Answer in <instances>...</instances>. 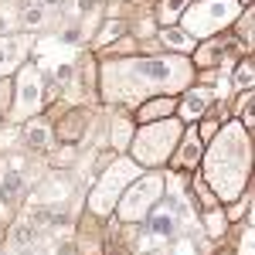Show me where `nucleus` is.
<instances>
[{
  "mask_svg": "<svg viewBox=\"0 0 255 255\" xmlns=\"http://www.w3.org/2000/svg\"><path fill=\"white\" fill-rule=\"evenodd\" d=\"M194 79V65L184 58H143V61H113L102 68V96L113 102L133 106L146 92H177Z\"/></svg>",
  "mask_w": 255,
  "mask_h": 255,
  "instance_id": "1",
  "label": "nucleus"
},
{
  "mask_svg": "<svg viewBox=\"0 0 255 255\" xmlns=\"http://www.w3.org/2000/svg\"><path fill=\"white\" fill-rule=\"evenodd\" d=\"M174 109H177L174 99H150L146 106H139L136 116L143 119V123H157V119H170V116H174Z\"/></svg>",
  "mask_w": 255,
  "mask_h": 255,
  "instance_id": "13",
  "label": "nucleus"
},
{
  "mask_svg": "<svg viewBox=\"0 0 255 255\" xmlns=\"http://www.w3.org/2000/svg\"><path fill=\"white\" fill-rule=\"evenodd\" d=\"M238 10H242L238 0H197L194 7L180 14V20L191 38H208V34H218L221 27H228L238 17Z\"/></svg>",
  "mask_w": 255,
  "mask_h": 255,
  "instance_id": "6",
  "label": "nucleus"
},
{
  "mask_svg": "<svg viewBox=\"0 0 255 255\" xmlns=\"http://www.w3.org/2000/svg\"><path fill=\"white\" fill-rule=\"evenodd\" d=\"M215 255H235V252H228V249H221V252H215Z\"/></svg>",
  "mask_w": 255,
  "mask_h": 255,
  "instance_id": "23",
  "label": "nucleus"
},
{
  "mask_svg": "<svg viewBox=\"0 0 255 255\" xmlns=\"http://www.w3.org/2000/svg\"><path fill=\"white\" fill-rule=\"evenodd\" d=\"M157 255H170V252H157Z\"/></svg>",
  "mask_w": 255,
  "mask_h": 255,
  "instance_id": "25",
  "label": "nucleus"
},
{
  "mask_svg": "<svg viewBox=\"0 0 255 255\" xmlns=\"http://www.w3.org/2000/svg\"><path fill=\"white\" fill-rule=\"evenodd\" d=\"M204 228H208V235L211 238H221L225 235V228H228V221H225V215L221 211H204Z\"/></svg>",
  "mask_w": 255,
  "mask_h": 255,
  "instance_id": "20",
  "label": "nucleus"
},
{
  "mask_svg": "<svg viewBox=\"0 0 255 255\" xmlns=\"http://www.w3.org/2000/svg\"><path fill=\"white\" fill-rule=\"evenodd\" d=\"M252 79H255V68H252V55H245V58L235 65V85L238 89H252Z\"/></svg>",
  "mask_w": 255,
  "mask_h": 255,
  "instance_id": "18",
  "label": "nucleus"
},
{
  "mask_svg": "<svg viewBox=\"0 0 255 255\" xmlns=\"http://www.w3.org/2000/svg\"><path fill=\"white\" fill-rule=\"evenodd\" d=\"M48 3H51V7H58L61 0H41V7H48Z\"/></svg>",
  "mask_w": 255,
  "mask_h": 255,
  "instance_id": "22",
  "label": "nucleus"
},
{
  "mask_svg": "<svg viewBox=\"0 0 255 255\" xmlns=\"http://www.w3.org/2000/svg\"><path fill=\"white\" fill-rule=\"evenodd\" d=\"M180 139V119H160V123H146L136 129V136L129 139V153L136 167H160L174 157V146Z\"/></svg>",
  "mask_w": 255,
  "mask_h": 255,
  "instance_id": "3",
  "label": "nucleus"
},
{
  "mask_svg": "<svg viewBox=\"0 0 255 255\" xmlns=\"http://www.w3.org/2000/svg\"><path fill=\"white\" fill-rule=\"evenodd\" d=\"M238 3H245V7H249V3H252V0H238Z\"/></svg>",
  "mask_w": 255,
  "mask_h": 255,
  "instance_id": "24",
  "label": "nucleus"
},
{
  "mask_svg": "<svg viewBox=\"0 0 255 255\" xmlns=\"http://www.w3.org/2000/svg\"><path fill=\"white\" fill-rule=\"evenodd\" d=\"M238 34H245V48H252V10H245L238 20Z\"/></svg>",
  "mask_w": 255,
  "mask_h": 255,
  "instance_id": "21",
  "label": "nucleus"
},
{
  "mask_svg": "<svg viewBox=\"0 0 255 255\" xmlns=\"http://www.w3.org/2000/svg\"><path fill=\"white\" fill-rule=\"evenodd\" d=\"M20 24H24L27 31H38L41 24H44V7H41V3H31V7H24V10H20Z\"/></svg>",
  "mask_w": 255,
  "mask_h": 255,
  "instance_id": "19",
  "label": "nucleus"
},
{
  "mask_svg": "<svg viewBox=\"0 0 255 255\" xmlns=\"http://www.w3.org/2000/svg\"><path fill=\"white\" fill-rule=\"evenodd\" d=\"M20 143L31 150V153H44V150H51V143H55V129L44 123V119H27L24 123V129H20Z\"/></svg>",
  "mask_w": 255,
  "mask_h": 255,
  "instance_id": "10",
  "label": "nucleus"
},
{
  "mask_svg": "<svg viewBox=\"0 0 255 255\" xmlns=\"http://www.w3.org/2000/svg\"><path fill=\"white\" fill-rule=\"evenodd\" d=\"M249 167H252V143L249 129L238 123L221 126L211 136V150L204 153V184L211 187L218 201H238L249 191Z\"/></svg>",
  "mask_w": 255,
  "mask_h": 255,
  "instance_id": "2",
  "label": "nucleus"
},
{
  "mask_svg": "<svg viewBox=\"0 0 255 255\" xmlns=\"http://www.w3.org/2000/svg\"><path fill=\"white\" fill-rule=\"evenodd\" d=\"M211 102H215V89L197 85V89H187V96L180 99L177 113H180V119H197V116H204V113L211 109Z\"/></svg>",
  "mask_w": 255,
  "mask_h": 255,
  "instance_id": "11",
  "label": "nucleus"
},
{
  "mask_svg": "<svg viewBox=\"0 0 255 255\" xmlns=\"http://www.w3.org/2000/svg\"><path fill=\"white\" fill-rule=\"evenodd\" d=\"M31 51V38H14V34H3L0 38V79H7L10 72H17L24 58Z\"/></svg>",
  "mask_w": 255,
  "mask_h": 255,
  "instance_id": "9",
  "label": "nucleus"
},
{
  "mask_svg": "<svg viewBox=\"0 0 255 255\" xmlns=\"http://www.w3.org/2000/svg\"><path fill=\"white\" fill-rule=\"evenodd\" d=\"M44 109V75H41L34 65L27 68H17V79H14V109L10 116L17 123H27L34 119Z\"/></svg>",
  "mask_w": 255,
  "mask_h": 255,
  "instance_id": "7",
  "label": "nucleus"
},
{
  "mask_svg": "<svg viewBox=\"0 0 255 255\" xmlns=\"http://www.w3.org/2000/svg\"><path fill=\"white\" fill-rule=\"evenodd\" d=\"M163 184H167V180L160 174H139L136 180L123 191V197H119V221H123V225L143 221V218L163 201V191H167Z\"/></svg>",
  "mask_w": 255,
  "mask_h": 255,
  "instance_id": "5",
  "label": "nucleus"
},
{
  "mask_svg": "<svg viewBox=\"0 0 255 255\" xmlns=\"http://www.w3.org/2000/svg\"><path fill=\"white\" fill-rule=\"evenodd\" d=\"M143 221H146V235H150V238L170 242V238L177 235V225H180V204H174V201L157 204Z\"/></svg>",
  "mask_w": 255,
  "mask_h": 255,
  "instance_id": "8",
  "label": "nucleus"
},
{
  "mask_svg": "<svg viewBox=\"0 0 255 255\" xmlns=\"http://www.w3.org/2000/svg\"><path fill=\"white\" fill-rule=\"evenodd\" d=\"M136 177H139V167L129 157H119V160H113V163H106V170H102V177H99V184L92 187V194H89V211H96V215H109L113 204L123 197V191H126Z\"/></svg>",
  "mask_w": 255,
  "mask_h": 255,
  "instance_id": "4",
  "label": "nucleus"
},
{
  "mask_svg": "<svg viewBox=\"0 0 255 255\" xmlns=\"http://www.w3.org/2000/svg\"><path fill=\"white\" fill-rule=\"evenodd\" d=\"M160 44H167L170 51H194V38L187 31H174V27L160 31Z\"/></svg>",
  "mask_w": 255,
  "mask_h": 255,
  "instance_id": "14",
  "label": "nucleus"
},
{
  "mask_svg": "<svg viewBox=\"0 0 255 255\" xmlns=\"http://www.w3.org/2000/svg\"><path fill=\"white\" fill-rule=\"evenodd\" d=\"M177 157H174V167L177 170H191V167H197V160L204 157V146H201V139H197V133L191 129L184 139H177Z\"/></svg>",
  "mask_w": 255,
  "mask_h": 255,
  "instance_id": "12",
  "label": "nucleus"
},
{
  "mask_svg": "<svg viewBox=\"0 0 255 255\" xmlns=\"http://www.w3.org/2000/svg\"><path fill=\"white\" fill-rule=\"evenodd\" d=\"M187 10V0H160L157 7V20L163 24V27H170L174 20H180V14Z\"/></svg>",
  "mask_w": 255,
  "mask_h": 255,
  "instance_id": "15",
  "label": "nucleus"
},
{
  "mask_svg": "<svg viewBox=\"0 0 255 255\" xmlns=\"http://www.w3.org/2000/svg\"><path fill=\"white\" fill-rule=\"evenodd\" d=\"M20 194H24V177H20L17 170H10V174L0 180V197H3V201H17Z\"/></svg>",
  "mask_w": 255,
  "mask_h": 255,
  "instance_id": "16",
  "label": "nucleus"
},
{
  "mask_svg": "<svg viewBox=\"0 0 255 255\" xmlns=\"http://www.w3.org/2000/svg\"><path fill=\"white\" fill-rule=\"evenodd\" d=\"M129 139H133V119L119 116L116 123H113V146H116V150H126Z\"/></svg>",
  "mask_w": 255,
  "mask_h": 255,
  "instance_id": "17",
  "label": "nucleus"
}]
</instances>
